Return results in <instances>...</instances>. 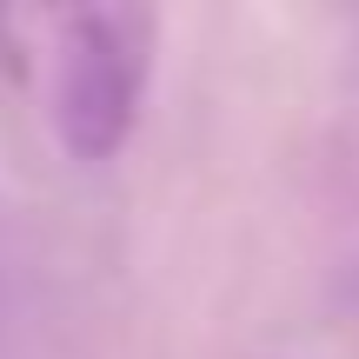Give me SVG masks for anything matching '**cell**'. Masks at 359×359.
<instances>
[{"label": "cell", "instance_id": "cell-3", "mask_svg": "<svg viewBox=\"0 0 359 359\" xmlns=\"http://www.w3.org/2000/svg\"><path fill=\"white\" fill-rule=\"evenodd\" d=\"M333 333H339V346H346V359H359V280L339 293V306H333Z\"/></svg>", "mask_w": 359, "mask_h": 359}, {"label": "cell", "instance_id": "cell-2", "mask_svg": "<svg viewBox=\"0 0 359 359\" xmlns=\"http://www.w3.org/2000/svg\"><path fill=\"white\" fill-rule=\"evenodd\" d=\"M60 266L47 233L0 187V359H53L60 346Z\"/></svg>", "mask_w": 359, "mask_h": 359}, {"label": "cell", "instance_id": "cell-1", "mask_svg": "<svg viewBox=\"0 0 359 359\" xmlns=\"http://www.w3.org/2000/svg\"><path fill=\"white\" fill-rule=\"evenodd\" d=\"M147 80H154V20L133 7H74L47 13L40 93L47 127L74 160L100 167L133 140Z\"/></svg>", "mask_w": 359, "mask_h": 359}]
</instances>
